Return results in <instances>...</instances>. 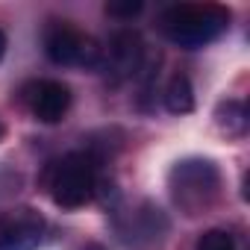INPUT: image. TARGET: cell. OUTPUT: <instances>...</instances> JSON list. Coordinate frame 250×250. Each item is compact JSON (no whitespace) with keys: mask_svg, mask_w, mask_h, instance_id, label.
I'll list each match as a JSON object with an SVG mask.
<instances>
[{"mask_svg":"<svg viewBox=\"0 0 250 250\" xmlns=\"http://www.w3.org/2000/svg\"><path fill=\"white\" fill-rule=\"evenodd\" d=\"M159 30L171 44L197 50L229 30V9L218 3H177L159 15Z\"/></svg>","mask_w":250,"mask_h":250,"instance_id":"1","label":"cell"},{"mask_svg":"<svg viewBox=\"0 0 250 250\" xmlns=\"http://www.w3.org/2000/svg\"><path fill=\"white\" fill-rule=\"evenodd\" d=\"M168 188H171V200L180 212L200 215L206 212L218 194H221V171L212 159H200V156H188L180 159L171 171H168Z\"/></svg>","mask_w":250,"mask_h":250,"instance_id":"2","label":"cell"},{"mask_svg":"<svg viewBox=\"0 0 250 250\" xmlns=\"http://www.w3.org/2000/svg\"><path fill=\"white\" fill-rule=\"evenodd\" d=\"M47 191L56 206L80 209L97 191V162L91 153H65L47 171Z\"/></svg>","mask_w":250,"mask_h":250,"instance_id":"3","label":"cell"},{"mask_svg":"<svg viewBox=\"0 0 250 250\" xmlns=\"http://www.w3.org/2000/svg\"><path fill=\"white\" fill-rule=\"evenodd\" d=\"M44 53L62 68H100L103 47L88 33L77 30L71 21H50L44 30Z\"/></svg>","mask_w":250,"mask_h":250,"instance_id":"4","label":"cell"},{"mask_svg":"<svg viewBox=\"0 0 250 250\" xmlns=\"http://www.w3.org/2000/svg\"><path fill=\"white\" fill-rule=\"evenodd\" d=\"M145 62H147V47H145L142 36L127 27V30H118V33L109 39V53H103L100 68H103L115 83H121V80L139 77L142 68H145Z\"/></svg>","mask_w":250,"mask_h":250,"instance_id":"5","label":"cell"},{"mask_svg":"<svg viewBox=\"0 0 250 250\" xmlns=\"http://www.w3.org/2000/svg\"><path fill=\"white\" fill-rule=\"evenodd\" d=\"M44 218L33 206L0 215V250H36L44 241Z\"/></svg>","mask_w":250,"mask_h":250,"instance_id":"6","label":"cell"},{"mask_svg":"<svg viewBox=\"0 0 250 250\" xmlns=\"http://www.w3.org/2000/svg\"><path fill=\"white\" fill-rule=\"evenodd\" d=\"M30 109L42 124H59L71 109V88L59 80H42L33 85Z\"/></svg>","mask_w":250,"mask_h":250,"instance_id":"7","label":"cell"},{"mask_svg":"<svg viewBox=\"0 0 250 250\" xmlns=\"http://www.w3.org/2000/svg\"><path fill=\"white\" fill-rule=\"evenodd\" d=\"M247 124H250V115H247V106L241 100L229 97V100H221L215 106V127L227 139H244Z\"/></svg>","mask_w":250,"mask_h":250,"instance_id":"8","label":"cell"},{"mask_svg":"<svg viewBox=\"0 0 250 250\" xmlns=\"http://www.w3.org/2000/svg\"><path fill=\"white\" fill-rule=\"evenodd\" d=\"M165 109L171 115H188L194 112V85L186 74H174L165 85Z\"/></svg>","mask_w":250,"mask_h":250,"instance_id":"9","label":"cell"},{"mask_svg":"<svg viewBox=\"0 0 250 250\" xmlns=\"http://www.w3.org/2000/svg\"><path fill=\"white\" fill-rule=\"evenodd\" d=\"M194 250H238V241L227 229H206L197 238V247Z\"/></svg>","mask_w":250,"mask_h":250,"instance_id":"10","label":"cell"},{"mask_svg":"<svg viewBox=\"0 0 250 250\" xmlns=\"http://www.w3.org/2000/svg\"><path fill=\"white\" fill-rule=\"evenodd\" d=\"M142 9H145V3H142V0H124V3L112 0V3H106V15H112V18H124V21L136 18Z\"/></svg>","mask_w":250,"mask_h":250,"instance_id":"11","label":"cell"},{"mask_svg":"<svg viewBox=\"0 0 250 250\" xmlns=\"http://www.w3.org/2000/svg\"><path fill=\"white\" fill-rule=\"evenodd\" d=\"M3 56H6V33L0 30V62H3Z\"/></svg>","mask_w":250,"mask_h":250,"instance_id":"12","label":"cell"},{"mask_svg":"<svg viewBox=\"0 0 250 250\" xmlns=\"http://www.w3.org/2000/svg\"><path fill=\"white\" fill-rule=\"evenodd\" d=\"M80 250H106V247H100V244H85V247H80Z\"/></svg>","mask_w":250,"mask_h":250,"instance_id":"13","label":"cell"},{"mask_svg":"<svg viewBox=\"0 0 250 250\" xmlns=\"http://www.w3.org/2000/svg\"><path fill=\"white\" fill-rule=\"evenodd\" d=\"M3 133H6V127H3V124H0V139H3Z\"/></svg>","mask_w":250,"mask_h":250,"instance_id":"14","label":"cell"}]
</instances>
